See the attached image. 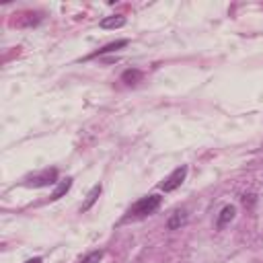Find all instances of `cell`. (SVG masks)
I'll use <instances>...</instances> for the list:
<instances>
[{"instance_id": "7c38bea8", "label": "cell", "mask_w": 263, "mask_h": 263, "mask_svg": "<svg viewBox=\"0 0 263 263\" xmlns=\"http://www.w3.org/2000/svg\"><path fill=\"white\" fill-rule=\"evenodd\" d=\"M25 263H41V257H33V259H27Z\"/></svg>"}, {"instance_id": "ba28073f", "label": "cell", "mask_w": 263, "mask_h": 263, "mask_svg": "<svg viewBox=\"0 0 263 263\" xmlns=\"http://www.w3.org/2000/svg\"><path fill=\"white\" fill-rule=\"evenodd\" d=\"M187 222V214H185V210H177L171 218H169V222H166V226H169V230H177L181 229L183 224Z\"/></svg>"}, {"instance_id": "5b68a950", "label": "cell", "mask_w": 263, "mask_h": 263, "mask_svg": "<svg viewBox=\"0 0 263 263\" xmlns=\"http://www.w3.org/2000/svg\"><path fill=\"white\" fill-rule=\"evenodd\" d=\"M101 191H103V187H101V183H97L91 191H89V196H86V199L82 201V206H81V212H89V210L97 204V199H99V196H101Z\"/></svg>"}, {"instance_id": "52a82bcc", "label": "cell", "mask_w": 263, "mask_h": 263, "mask_svg": "<svg viewBox=\"0 0 263 263\" xmlns=\"http://www.w3.org/2000/svg\"><path fill=\"white\" fill-rule=\"evenodd\" d=\"M70 187H72V177H66L64 181H60V183H58V187L54 189V194L49 196V199H51V201H58L60 197H64V196L68 194Z\"/></svg>"}, {"instance_id": "8992f818", "label": "cell", "mask_w": 263, "mask_h": 263, "mask_svg": "<svg viewBox=\"0 0 263 263\" xmlns=\"http://www.w3.org/2000/svg\"><path fill=\"white\" fill-rule=\"evenodd\" d=\"M99 25H101V29H121L126 25V16H121V15L105 16Z\"/></svg>"}, {"instance_id": "3957f363", "label": "cell", "mask_w": 263, "mask_h": 263, "mask_svg": "<svg viewBox=\"0 0 263 263\" xmlns=\"http://www.w3.org/2000/svg\"><path fill=\"white\" fill-rule=\"evenodd\" d=\"M56 177H58V171L56 169H46L37 175H31L27 177V185L29 187H46V185H51L56 183Z\"/></svg>"}, {"instance_id": "277c9868", "label": "cell", "mask_w": 263, "mask_h": 263, "mask_svg": "<svg viewBox=\"0 0 263 263\" xmlns=\"http://www.w3.org/2000/svg\"><path fill=\"white\" fill-rule=\"evenodd\" d=\"M234 216H236V208H234V206H224V208L220 210V214H218L216 226L222 230L224 226H229V224L234 220Z\"/></svg>"}, {"instance_id": "6da1fadb", "label": "cell", "mask_w": 263, "mask_h": 263, "mask_svg": "<svg viewBox=\"0 0 263 263\" xmlns=\"http://www.w3.org/2000/svg\"><path fill=\"white\" fill-rule=\"evenodd\" d=\"M161 201H163V197L156 196V194L140 197L136 204L128 210V218H144V216H148V214H154L156 210H159Z\"/></svg>"}, {"instance_id": "30bf717a", "label": "cell", "mask_w": 263, "mask_h": 263, "mask_svg": "<svg viewBox=\"0 0 263 263\" xmlns=\"http://www.w3.org/2000/svg\"><path fill=\"white\" fill-rule=\"evenodd\" d=\"M128 46V39H119V41H115V43H109V46H105L103 49H99L97 54H93L91 58H95V56H101V54H109V51H115V49H119V48H126Z\"/></svg>"}, {"instance_id": "9c48e42d", "label": "cell", "mask_w": 263, "mask_h": 263, "mask_svg": "<svg viewBox=\"0 0 263 263\" xmlns=\"http://www.w3.org/2000/svg\"><path fill=\"white\" fill-rule=\"evenodd\" d=\"M140 78H142V72H140V70H126L124 74H121V81L124 82H128V84H136Z\"/></svg>"}, {"instance_id": "8fae6325", "label": "cell", "mask_w": 263, "mask_h": 263, "mask_svg": "<svg viewBox=\"0 0 263 263\" xmlns=\"http://www.w3.org/2000/svg\"><path fill=\"white\" fill-rule=\"evenodd\" d=\"M103 259V251H93V253H89L81 263H99Z\"/></svg>"}, {"instance_id": "7a4b0ae2", "label": "cell", "mask_w": 263, "mask_h": 263, "mask_svg": "<svg viewBox=\"0 0 263 263\" xmlns=\"http://www.w3.org/2000/svg\"><path fill=\"white\" fill-rule=\"evenodd\" d=\"M185 177H187V166L185 164H181L179 169H175L169 177H166L163 183H161V189L163 191H175V189H179L181 185H183V181H185Z\"/></svg>"}]
</instances>
